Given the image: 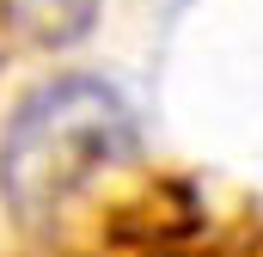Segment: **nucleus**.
<instances>
[{
	"instance_id": "f257e3e1",
	"label": "nucleus",
	"mask_w": 263,
	"mask_h": 257,
	"mask_svg": "<svg viewBox=\"0 0 263 257\" xmlns=\"http://www.w3.org/2000/svg\"><path fill=\"white\" fill-rule=\"evenodd\" d=\"M129 153H135L129 104L92 74H67V80L37 86L18 104L0 141V190L25 221H37Z\"/></svg>"
}]
</instances>
